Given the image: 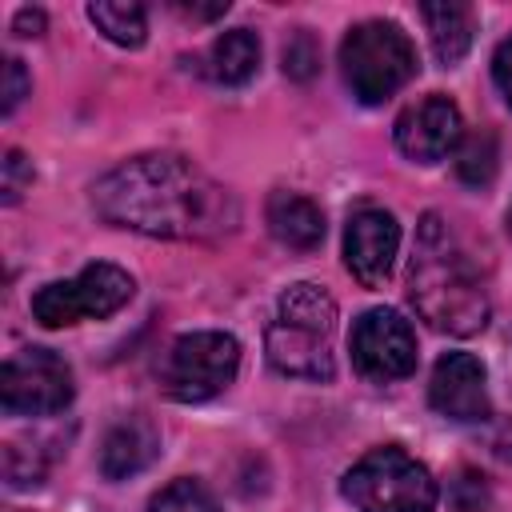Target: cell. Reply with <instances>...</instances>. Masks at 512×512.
I'll use <instances>...</instances> for the list:
<instances>
[{"mask_svg": "<svg viewBox=\"0 0 512 512\" xmlns=\"http://www.w3.org/2000/svg\"><path fill=\"white\" fill-rule=\"evenodd\" d=\"M92 204L108 224L164 240H220L240 224L236 196L176 152L116 164L96 180Z\"/></svg>", "mask_w": 512, "mask_h": 512, "instance_id": "obj_1", "label": "cell"}, {"mask_svg": "<svg viewBox=\"0 0 512 512\" xmlns=\"http://www.w3.org/2000/svg\"><path fill=\"white\" fill-rule=\"evenodd\" d=\"M408 296L416 312L448 336H472L488 324L492 300L480 280V268L472 264L456 232L436 212H428L416 228V248L408 264Z\"/></svg>", "mask_w": 512, "mask_h": 512, "instance_id": "obj_2", "label": "cell"}, {"mask_svg": "<svg viewBox=\"0 0 512 512\" xmlns=\"http://www.w3.org/2000/svg\"><path fill=\"white\" fill-rule=\"evenodd\" d=\"M332 332H336V300L320 284H288L276 304V320L264 332V348L276 372L300 380H332Z\"/></svg>", "mask_w": 512, "mask_h": 512, "instance_id": "obj_3", "label": "cell"}, {"mask_svg": "<svg viewBox=\"0 0 512 512\" xmlns=\"http://www.w3.org/2000/svg\"><path fill=\"white\" fill-rule=\"evenodd\" d=\"M340 72L360 104H380L416 76V44L392 20H364L340 40Z\"/></svg>", "mask_w": 512, "mask_h": 512, "instance_id": "obj_4", "label": "cell"}, {"mask_svg": "<svg viewBox=\"0 0 512 512\" xmlns=\"http://www.w3.org/2000/svg\"><path fill=\"white\" fill-rule=\"evenodd\" d=\"M340 492L356 512H432L436 508L432 472L396 444H384L360 456L344 472Z\"/></svg>", "mask_w": 512, "mask_h": 512, "instance_id": "obj_5", "label": "cell"}, {"mask_svg": "<svg viewBox=\"0 0 512 512\" xmlns=\"http://www.w3.org/2000/svg\"><path fill=\"white\" fill-rule=\"evenodd\" d=\"M240 368V344L228 332H184L160 360V388L180 404L220 396Z\"/></svg>", "mask_w": 512, "mask_h": 512, "instance_id": "obj_6", "label": "cell"}, {"mask_svg": "<svg viewBox=\"0 0 512 512\" xmlns=\"http://www.w3.org/2000/svg\"><path fill=\"white\" fill-rule=\"evenodd\" d=\"M136 284L124 268L116 264H88L72 280H52L32 296V316L44 328H64L76 320H104L120 312L132 300Z\"/></svg>", "mask_w": 512, "mask_h": 512, "instance_id": "obj_7", "label": "cell"}, {"mask_svg": "<svg viewBox=\"0 0 512 512\" xmlns=\"http://www.w3.org/2000/svg\"><path fill=\"white\" fill-rule=\"evenodd\" d=\"M72 368L52 348H24L0 368V404L8 416H52L72 404Z\"/></svg>", "mask_w": 512, "mask_h": 512, "instance_id": "obj_8", "label": "cell"}, {"mask_svg": "<svg viewBox=\"0 0 512 512\" xmlns=\"http://www.w3.org/2000/svg\"><path fill=\"white\" fill-rule=\"evenodd\" d=\"M352 364L368 380H404L416 368V332L396 308H368L348 336Z\"/></svg>", "mask_w": 512, "mask_h": 512, "instance_id": "obj_9", "label": "cell"}, {"mask_svg": "<svg viewBox=\"0 0 512 512\" xmlns=\"http://www.w3.org/2000/svg\"><path fill=\"white\" fill-rule=\"evenodd\" d=\"M396 148L416 160V164H436L444 160L448 152L460 148L464 140V120H460V108L448 100V96H424L416 104H408L400 116H396Z\"/></svg>", "mask_w": 512, "mask_h": 512, "instance_id": "obj_10", "label": "cell"}, {"mask_svg": "<svg viewBox=\"0 0 512 512\" xmlns=\"http://www.w3.org/2000/svg\"><path fill=\"white\" fill-rule=\"evenodd\" d=\"M400 252V224L384 208H360L344 228V264L364 288H380Z\"/></svg>", "mask_w": 512, "mask_h": 512, "instance_id": "obj_11", "label": "cell"}, {"mask_svg": "<svg viewBox=\"0 0 512 512\" xmlns=\"http://www.w3.org/2000/svg\"><path fill=\"white\" fill-rule=\"evenodd\" d=\"M484 364L472 352H448L432 368L428 400L444 420L456 424H480L488 420V384H484Z\"/></svg>", "mask_w": 512, "mask_h": 512, "instance_id": "obj_12", "label": "cell"}, {"mask_svg": "<svg viewBox=\"0 0 512 512\" xmlns=\"http://www.w3.org/2000/svg\"><path fill=\"white\" fill-rule=\"evenodd\" d=\"M156 456H160L156 424L144 420V416H128V420L108 428V436L100 444V472L108 480H128V476L144 472Z\"/></svg>", "mask_w": 512, "mask_h": 512, "instance_id": "obj_13", "label": "cell"}, {"mask_svg": "<svg viewBox=\"0 0 512 512\" xmlns=\"http://www.w3.org/2000/svg\"><path fill=\"white\" fill-rule=\"evenodd\" d=\"M264 216H268L272 236L296 252H312L324 240V212L300 192H272Z\"/></svg>", "mask_w": 512, "mask_h": 512, "instance_id": "obj_14", "label": "cell"}, {"mask_svg": "<svg viewBox=\"0 0 512 512\" xmlns=\"http://www.w3.org/2000/svg\"><path fill=\"white\" fill-rule=\"evenodd\" d=\"M424 24H428V36H432V52L444 68L460 64L472 48V32H476V20H472V8L468 4H456V0H440V4H424L420 8Z\"/></svg>", "mask_w": 512, "mask_h": 512, "instance_id": "obj_15", "label": "cell"}, {"mask_svg": "<svg viewBox=\"0 0 512 512\" xmlns=\"http://www.w3.org/2000/svg\"><path fill=\"white\" fill-rule=\"evenodd\" d=\"M260 68V40L256 32L248 28H232V32H220L204 56V72L216 80V84H248Z\"/></svg>", "mask_w": 512, "mask_h": 512, "instance_id": "obj_16", "label": "cell"}, {"mask_svg": "<svg viewBox=\"0 0 512 512\" xmlns=\"http://www.w3.org/2000/svg\"><path fill=\"white\" fill-rule=\"evenodd\" d=\"M88 20L120 48H140L148 36V16L136 0H96L88 4Z\"/></svg>", "mask_w": 512, "mask_h": 512, "instance_id": "obj_17", "label": "cell"}, {"mask_svg": "<svg viewBox=\"0 0 512 512\" xmlns=\"http://www.w3.org/2000/svg\"><path fill=\"white\" fill-rule=\"evenodd\" d=\"M496 160H500L496 136H492L488 128H480V132H472L468 140H460V148H456V176H460L464 184H472V188H484V184H492V176H496Z\"/></svg>", "mask_w": 512, "mask_h": 512, "instance_id": "obj_18", "label": "cell"}, {"mask_svg": "<svg viewBox=\"0 0 512 512\" xmlns=\"http://www.w3.org/2000/svg\"><path fill=\"white\" fill-rule=\"evenodd\" d=\"M148 512H220V504H216V496L200 480L180 476V480H172L168 488H160L152 496Z\"/></svg>", "mask_w": 512, "mask_h": 512, "instance_id": "obj_19", "label": "cell"}, {"mask_svg": "<svg viewBox=\"0 0 512 512\" xmlns=\"http://www.w3.org/2000/svg\"><path fill=\"white\" fill-rule=\"evenodd\" d=\"M316 64H320V48H316L312 32L300 28V32L284 44V72H288L292 80H308V76L316 72Z\"/></svg>", "mask_w": 512, "mask_h": 512, "instance_id": "obj_20", "label": "cell"}, {"mask_svg": "<svg viewBox=\"0 0 512 512\" xmlns=\"http://www.w3.org/2000/svg\"><path fill=\"white\" fill-rule=\"evenodd\" d=\"M28 184H32V164L24 160V152L8 148V152H4V164H0V192H4V204H16Z\"/></svg>", "mask_w": 512, "mask_h": 512, "instance_id": "obj_21", "label": "cell"}, {"mask_svg": "<svg viewBox=\"0 0 512 512\" xmlns=\"http://www.w3.org/2000/svg\"><path fill=\"white\" fill-rule=\"evenodd\" d=\"M28 88H32V80H28V72H24V64L16 60V56H8L4 60V88H0V112L4 116H12L16 108H20V100L28 96Z\"/></svg>", "mask_w": 512, "mask_h": 512, "instance_id": "obj_22", "label": "cell"}, {"mask_svg": "<svg viewBox=\"0 0 512 512\" xmlns=\"http://www.w3.org/2000/svg\"><path fill=\"white\" fill-rule=\"evenodd\" d=\"M492 76H496V84H500L504 100L512 104V36L496 48V56H492Z\"/></svg>", "mask_w": 512, "mask_h": 512, "instance_id": "obj_23", "label": "cell"}, {"mask_svg": "<svg viewBox=\"0 0 512 512\" xmlns=\"http://www.w3.org/2000/svg\"><path fill=\"white\" fill-rule=\"evenodd\" d=\"M12 28H16L20 36H40V32H44V12H40V8H20Z\"/></svg>", "mask_w": 512, "mask_h": 512, "instance_id": "obj_24", "label": "cell"}, {"mask_svg": "<svg viewBox=\"0 0 512 512\" xmlns=\"http://www.w3.org/2000/svg\"><path fill=\"white\" fill-rule=\"evenodd\" d=\"M508 232H512V208H508Z\"/></svg>", "mask_w": 512, "mask_h": 512, "instance_id": "obj_25", "label": "cell"}]
</instances>
